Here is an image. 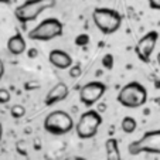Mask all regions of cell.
I'll list each match as a JSON object with an SVG mask.
<instances>
[{
    "instance_id": "24",
    "label": "cell",
    "mask_w": 160,
    "mask_h": 160,
    "mask_svg": "<svg viewBox=\"0 0 160 160\" xmlns=\"http://www.w3.org/2000/svg\"><path fill=\"white\" fill-rule=\"evenodd\" d=\"M12 0H0V4H9Z\"/></svg>"
},
{
    "instance_id": "13",
    "label": "cell",
    "mask_w": 160,
    "mask_h": 160,
    "mask_svg": "<svg viewBox=\"0 0 160 160\" xmlns=\"http://www.w3.org/2000/svg\"><path fill=\"white\" fill-rule=\"evenodd\" d=\"M105 152L106 160H122L121 150H119V142L115 138H109L105 140Z\"/></svg>"
},
{
    "instance_id": "19",
    "label": "cell",
    "mask_w": 160,
    "mask_h": 160,
    "mask_svg": "<svg viewBox=\"0 0 160 160\" xmlns=\"http://www.w3.org/2000/svg\"><path fill=\"white\" fill-rule=\"evenodd\" d=\"M88 42H89V36L88 34H79V36H77L75 44L78 47H85V45H88Z\"/></svg>"
},
{
    "instance_id": "17",
    "label": "cell",
    "mask_w": 160,
    "mask_h": 160,
    "mask_svg": "<svg viewBox=\"0 0 160 160\" xmlns=\"http://www.w3.org/2000/svg\"><path fill=\"white\" fill-rule=\"evenodd\" d=\"M68 74H70L71 78H79L82 74V68L81 65H78V64H75V65H71L70 68H68Z\"/></svg>"
},
{
    "instance_id": "10",
    "label": "cell",
    "mask_w": 160,
    "mask_h": 160,
    "mask_svg": "<svg viewBox=\"0 0 160 160\" xmlns=\"http://www.w3.org/2000/svg\"><path fill=\"white\" fill-rule=\"evenodd\" d=\"M68 94H70L68 85H67L65 82H58V84H55L54 87L47 92V95H45V98H44V105L52 106L58 102H62V101L68 97Z\"/></svg>"
},
{
    "instance_id": "20",
    "label": "cell",
    "mask_w": 160,
    "mask_h": 160,
    "mask_svg": "<svg viewBox=\"0 0 160 160\" xmlns=\"http://www.w3.org/2000/svg\"><path fill=\"white\" fill-rule=\"evenodd\" d=\"M148 4L152 10H159L160 12V0H148Z\"/></svg>"
},
{
    "instance_id": "11",
    "label": "cell",
    "mask_w": 160,
    "mask_h": 160,
    "mask_svg": "<svg viewBox=\"0 0 160 160\" xmlns=\"http://www.w3.org/2000/svg\"><path fill=\"white\" fill-rule=\"evenodd\" d=\"M48 61L52 67L58 68V70H68L74 64L72 57L64 50H51L48 54Z\"/></svg>"
},
{
    "instance_id": "15",
    "label": "cell",
    "mask_w": 160,
    "mask_h": 160,
    "mask_svg": "<svg viewBox=\"0 0 160 160\" xmlns=\"http://www.w3.org/2000/svg\"><path fill=\"white\" fill-rule=\"evenodd\" d=\"M24 115H26V108L23 105H20V103H16V105H13L12 108H10V116H12V118L20 119Z\"/></svg>"
},
{
    "instance_id": "21",
    "label": "cell",
    "mask_w": 160,
    "mask_h": 160,
    "mask_svg": "<svg viewBox=\"0 0 160 160\" xmlns=\"http://www.w3.org/2000/svg\"><path fill=\"white\" fill-rule=\"evenodd\" d=\"M3 77H4V62L2 61V58H0V81H2Z\"/></svg>"
},
{
    "instance_id": "14",
    "label": "cell",
    "mask_w": 160,
    "mask_h": 160,
    "mask_svg": "<svg viewBox=\"0 0 160 160\" xmlns=\"http://www.w3.org/2000/svg\"><path fill=\"white\" fill-rule=\"evenodd\" d=\"M121 128L126 135H130V133H133L138 129V122H136V119L133 116H125L121 122Z\"/></svg>"
},
{
    "instance_id": "2",
    "label": "cell",
    "mask_w": 160,
    "mask_h": 160,
    "mask_svg": "<svg viewBox=\"0 0 160 160\" xmlns=\"http://www.w3.org/2000/svg\"><path fill=\"white\" fill-rule=\"evenodd\" d=\"M92 21L103 36H111L121 28L122 16L118 10L109 7H95L92 12Z\"/></svg>"
},
{
    "instance_id": "12",
    "label": "cell",
    "mask_w": 160,
    "mask_h": 160,
    "mask_svg": "<svg viewBox=\"0 0 160 160\" xmlns=\"http://www.w3.org/2000/svg\"><path fill=\"white\" fill-rule=\"evenodd\" d=\"M7 51L12 55H21L24 54L26 50H27V42H26L24 36L21 33H16L14 36H12L7 40Z\"/></svg>"
},
{
    "instance_id": "8",
    "label": "cell",
    "mask_w": 160,
    "mask_h": 160,
    "mask_svg": "<svg viewBox=\"0 0 160 160\" xmlns=\"http://www.w3.org/2000/svg\"><path fill=\"white\" fill-rule=\"evenodd\" d=\"M106 92V85L101 81H91L88 84L82 85L79 89V102L87 108H92L97 102L102 99Z\"/></svg>"
},
{
    "instance_id": "22",
    "label": "cell",
    "mask_w": 160,
    "mask_h": 160,
    "mask_svg": "<svg viewBox=\"0 0 160 160\" xmlns=\"http://www.w3.org/2000/svg\"><path fill=\"white\" fill-rule=\"evenodd\" d=\"M37 54H38V52H37V50H31V51L28 52V55H30V58H34V55H36V57H37Z\"/></svg>"
},
{
    "instance_id": "25",
    "label": "cell",
    "mask_w": 160,
    "mask_h": 160,
    "mask_svg": "<svg viewBox=\"0 0 160 160\" xmlns=\"http://www.w3.org/2000/svg\"><path fill=\"white\" fill-rule=\"evenodd\" d=\"M157 64H159V65H160V52H159V54H157Z\"/></svg>"
},
{
    "instance_id": "5",
    "label": "cell",
    "mask_w": 160,
    "mask_h": 160,
    "mask_svg": "<svg viewBox=\"0 0 160 160\" xmlns=\"http://www.w3.org/2000/svg\"><path fill=\"white\" fill-rule=\"evenodd\" d=\"M64 34V24L58 18L48 17L40 21L30 31L27 37L33 41H51V40L61 37Z\"/></svg>"
},
{
    "instance_id": "3",
    "label": "cell",
    "mask_w": 160,
    "mask_h": 160,
    "mask_svg": "<svg viewBox=\"0 0 160 160\" xmlns=\"http://www.w3.org/2000/svg\"><path fill=\"white\" fill-rule=\"evenodd\" d=\"M55 3V0H26L14 9V17L20 24L24 26L34 21L42 12L52 9Z\"/></svg>"
},
{
    "instance_id": "7",
    "label": "cell",
    "mask_w": 160,
    "mask_h": 160,
    "mask_svg": "<svg viewBox=\"0 0 160 160\" xmlns=\"http://www.w3.org/2000/svg\"><path fill=\"white\" fill-rule=\"evenodd\" d=\"M128 152L132 156H138L142 153L160 154V129L145 132L139 139L129 143Z\"/></svg>"
},
{
    "instance_id": "16",
    "label": "cell",
    "mask_w": 160,
    "mask_h": 160,
    "mask_svg": "<svg viewBox=\"0 0 160 160\" xmlns=\"http://www.w3.org/2000/svg\"><path fill=\"white\" fill-rule=\"evenodd\" d=\"M12 101V94L6 88H0V105H6Z\"/></svg>"
},
{
    "instance_id": "4",
    "label": "cell",
    "mask_w": 160,
    "mask_h": 160,
    "mask_svg": "<svg viewBox=\"0 0 160 160\" xmlns=\"http://www.w3.org/2000/svg\"><path fill=\"white\" fill-rule=\"evenodd\" d=\"M42 126H44L45 132L50 133V135L64 136L74 129L75 123H74L72 116L68 112L62 111V109H55L44 118Z\"/></svg>"
},
{
    "instance_id": "1",
    "label": "cell",
    "mask_w": 160,
    "mask_h": 160,
    "mask_svg": "<svg viewBox=\"0 0 160 160\" xmlns=\"http://www.w3.org/2000/svg\"><path fill=\"white\" fill-rule=\"evenodd\" d=\"M116 101L122 106L129 109L142 108L148 102V89L140 82L130 81L119 89Z\"/></svg>"
},
{
    "instance_id": "23",
    "label": "cell",
    "mask_w": 160,
    "mask_h": 160,
    "mask_svg": "<svg viewBox=\"0 0 160 160\" xmlns=\"http://www.w3.org/2000/svg\"><path fill=\"white\" fill-rule=\"evenodd\" d=\"M2 138H3V125L0 123V142H2Z\"/></svg>"
},
{
    "instance_id": "6",
    "label": "cell",
    "mask_w": 160,
    "mask_h": 160,
    "mask_svg": "<svg viewBox=\"0 0 160 160\" xmlns=\"http://www.w3.org/2000/svg\"><path fill=\"white\" fill-rule=\"evenodd\" d=\"M102 115L95 109H88L79 116L78 122L75 123L74 129L77 132V136L82 140H88L95 138L99 130V126L102 125Z\"/></svg>"
},
{
    "instance_id": "18",
    "label": "cell",
    "mask_w": 160,
    "mask_h": 160,
    "mask_svg": "<svg viewBox=\"0 0 160 160\" xmlns=\"http://www.w3.org/2000/svg\"><path fill=\"white\" fill-rule=\"evenodd\" d=\"M113 62H115V60H113V55H112V54L103 55L102 65H103V68H105V70H112V68H113Z\"/></svg>"
},
{
    "instance_id": "9",
    "label": "cell",
    "mask_w": 160,
    "mask_h": 160,
    "mask_svg": "<svg viewBox=\"0 0 160 160\" xmlns=\"http://www.w3.org/2000/svg\"><path fill=\"white\" fill-rule=\"evenodd\" d=\"M157 40H159V33L156 30L148 31L135 45V52L142 62L149 64L152 61V54L156 48Z\"/></svg>"
}]
</instances>
